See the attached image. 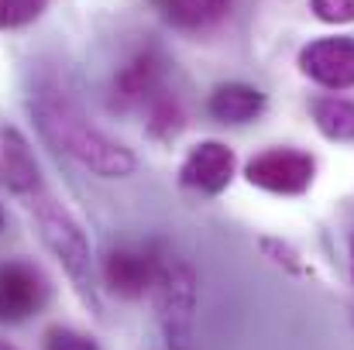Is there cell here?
<instances>
[{
	"mask_svg": "<svg viewBox=\"0 0 354 350\" xmlns=\"http://www.w3.org/2000/svg\"><path fill=\"white\" fill-rule=\"evenodd\" d=\"M310 10L324 24H354V0H310Z\"/></svg>",
	"mask_w": 354,
	"mask_h": 350,
	"instance_id": "e0dca14e",
	"label": "cell"
},
{
	"mask_svg": "<svg viewBox=\"0 0 354 350\" xmlns=\"http://www.w3.org/2000/svg\"><path fill=\"white\" fill-rule=\"evenodd\" d=\"M0 227H3V213H0Z\"/></svg>",
	"mask_w": 354,
	"mask_h": 350,
	"instance_id": "ffe728a7",
	"label": "cell"
},
{
	"mask_svg": "<svg viewBox=\"0 0 354 350\" xmlns=\"http://www.w3.org/2000/svg\"><path fill=\"white\" fill-rule=\"evenodd\" d=\"M38 224V233L45 240V247L55 254V261L62 264V271L69 275L76 295L83 299L86 309L100 313V299H97V282H93V254H90V240L80 227V220L69 213V206H62L48 189L35 193L24 203Z\"/></svg>",
	"mask_w": 354,
	"mask_h": 350,
	"instance_id": "7a4b0ae2",
	"label": "cell"
},
{
	"mask_svg": "<svg viewBox=\"0 0 354 350\" xmlns=\"http://www.w3.org/2000/svg\"><path fill=\"white\" fill-rule=\"evenodd\" d=\"M151 299L158 330L169 350H196V271L172 251L155 247V278H151Z\"/></svg>",
	"mask_w": 354,
	"mask_h": 350,
	"instance_id": "3957f363",
	"label": "cell"
},
{
	"mask_svg": "<svg viewBox=\"0 0 354 350\" xmlns=\"http://www.w3.org/2000/svg\"><path fill=\"white\" fill-rule=\"evenodd\" d=\"M31 114L41 130V137L73 158L76 165L90 168L100 179H124L138 168V158L131 148H124L111 134L93 127L86 114L62 93V90H38L31 100Z\"/></svg>",
	"mask_w": 354,
	"mask_h": 350,
	"instance_id": "6da1fadb",
	"label": "cell"
},
{
	"mask_svg": "<svg viewBox=\"0 0 354 350\" xmlns=\"http://www.w3.org/2000/svg\"><path fill=\"white\" fill-rule=\"evenodd\" d=\"M299 72L324 90H354V38H317L299 52Z\"/></svg>",
	"mask_w": 354,
	"mask_h": 350,
	"instance_id": "8992f818",
	"label": "cell"
},
{
	"mask_svg": "<svg viewBox=\"0 0 354 350\" xmlns=\"http://www.w3.org/2000/svg\"><path fill=\"white\" fill-rule=\"evenodd\" d=\"M231 14V0H162V17L176 31H210Z\"/></svg>",
	"mask_w": 354,
	"mask_h": 350,
	"instance_id": "8fae6325",
	"label": "cell"
},
{
	"mask_svg": "<svg viewBox=\"0 0 354 350\" xmlns=\"http://www.w3.org/2000/svg\"><path fill=\"white\" fill-rule=\"evenodd\" d=\"M313 110V124L327 141L337 144H351L354 141V100L344 97H317L310 104Z\"/></svg>",
	"mask_w": 354,
	"mask_h": 350,
	"instance_id": "4fadbf2b",
	"label": "cell"
},
{
	"mask_svg": "<svg viewBox=\"0 0 354 350\" xmlns=\"http://www.w3.org/2000/svg\"><path fill=\"white\" fill-rule=\"evenodd\" d=\"M155 278V251L138 247H114L104 257V285L120 299H141L151 292Z\"/></svg>",
	"mask_w": 354,
	"mask_h": 350,
	"instance_id": "9c48e42d",
	"label": "cell"
},
{
	"mask_svg": "<svg viewBox=\"0 0 354 350\" xmlns=\"http://www.w3.org/2000/svg\"><path fill=\"white\" fill-rule=\"evenodd\" d=\"M351 275H354V231H351Z\"/></svg>",
	"mask_w": 354,
	"mask_h": 350,
	"instance_id": "ac0fdd59",
	"label": "cell"
},
{
	"mask_svg": "<svg viewBox=\"0 0 354 350\" xmlns=\"http://www.w3.org/2000/svg\"><path fill=\"white\" fill-rule=\"evenodd\" d=\"M207 110L221 124H248V120L261 117L265 93L248 86V83H221V86H214V93L207 100Z\"/></svg>",
	"mask_w": 354,
	"mask_h": 350,
	"instance_id": "30bf717a",
	"label": "cell"
},
{
	"mask_svg": "<svg viewBox=\"0 0 354 350\" xmlns=\"http://www.w3.org/2000/svg\"><path fill=\"white\" fill-rule=\"evenodd\" d=\"M0 179L3 186L17 196V200H31L35 193L45 189L38 158L31 155V144L24 141L21 130L14 127H0Z\"/></svg>",
	"mask_w": 354,
	"mask_h": 350,
	"instance_id": "ba28073f",
	"label": "cell"
},
{
	"mask_svg": "<svg viewBox=\"0 0 354 350\" xmlns=\"http://www.w3.org/2000/svg\"><path fill=\"white\" fill-rule=\"evenodd\" d=\"M148 127L162 141L176 137L183 130V110H179V104L172 97H155L151 100V110H148Z\"/></svg>",
	"mask_w": 354,
	"mask_h": 350,
	"instance_id": "5bb4252c",
	"label": "cell"
},
{
	"mask_svg": "<svg viewBox=\"0 0 354 350\" xmlns=\"http://www.w3.org/2000/svg\"><path fill=\"white\" fill-rule=\"evenodd\" d=\"M45 350H100L93 337L73 330V327H52L45 333Z\"/></svg>",
	"mask_w": 354,
	"mask_h": 350,
	"instance_id": "2e32d148",
	"label": "cell"
},
{
	"mask_svg": "<svg viewBox=\"0 0 354 350\" xmlns=\"http://www.w3.org/2000/svg\"><path fill=\"white\" fill-rule=\"evenodd\" d=\"M48 0H0V28L3 31H14V28H24L31 21H38L45 14Z\"/></svg>",
	"mask_w": 354,
	"mask_h": 350,
	"instance_id": "9a60e30c",
	"label": "cell"
},
{
	"mask_svg": "<svg viewBox=\"0 0 354 350\" xmlns=\"http://www.w3.org/2000/svg\"><path fill=\"white\" fill-rule=\"evenodd\" d=\"M317 162L299 148H268L244 165V179L275 196H299L313 186Z\"/></svg>",
	"mask_w": 354,
	"mask_h": 350,
	"instance_id": "277c9868",
	"label": "cell"
},
{
	"mask_svg": "<svg viewBox=\"0 0 354 350\" xmlns=\"http://www.w3.org/2000/svg\"><path fill=\"white\" fill-rule=\"evenodd\" d=\"M118 100L127 107V104H145V100H155L158 97V59L151 52L131 59L124 69H120L118 83Z\"/></svg>",
	"mask_w": 354,
	"mask_h": 350,
	"instance_id": "7c38bea8",
	"label": "cell"
},
{
	"mask_svg": "<svg viewBox=\"0 0 354 350\" xmlns=\"http://www.w3.org/2000/svg\"><path fill=\"white\" fill-rule=\"evenodd\" d=\"M237 168L234 151L224 141H200L196 148H189V155L179 165V182L193 193L203 196H217L231 186Z\"/></svg>",
	"mask_w": 354,
	"mask_h": 350,
	"instance_id": "52a82bcc",
	"label": "cell"
},
{
	"mask_svg": "<svg viewBox=\"0 0 354 350\" xmlns=\"http://www.w3.org/2000/svg\"><path fill=\"white\" fill-rule=\"evenodd\" d=\"M48 302V278L31 261L0 264V323H21Z\"/></svg>",
	"mask_w": 354,
	"mask_h": 350,
	"instance_id": "5b68a950",
	"label": "cell"
},
{
	"mask_svg": "<svg viewBox=\"0 0 354 350\" xmlns=\"http://www.w3.org/2000/svg\"><path fill=\"white\" fill-rule=\"evenodd\" d=\"M0 350H17L14 344H7V340H0Z\"/></svg>",
	"mask_w": 354,
	"mask_h": 350,
	"instance_id": "d6986e66",
	"label": "cell"
}]
</instances>
